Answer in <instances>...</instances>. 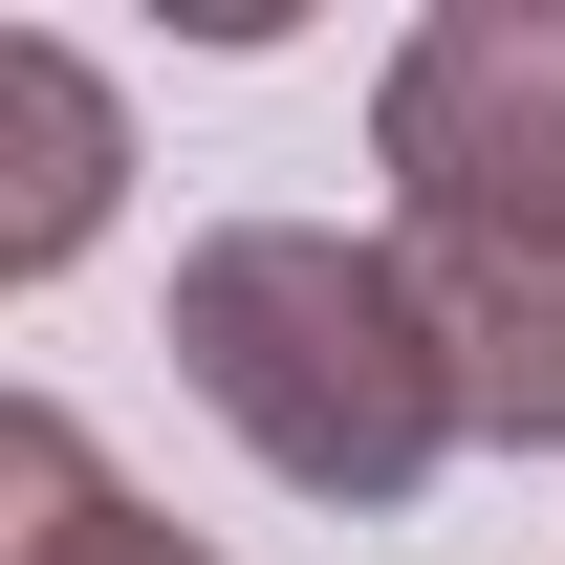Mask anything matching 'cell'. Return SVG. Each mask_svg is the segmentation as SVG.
Masks as SVG:
<instances>
[{"label": "cell", "mask_w": 565, "mask_h": 565, "mask_svg": "<svg viewBox=\"0 0 565 565\" xmlns=\"http://www.w3.org/2000/svg\"><path fill=\"white\" fill-rule=\"evenodd\" d=\"M370 152L457 414L500 457H565V0H435L370 87Z\"/></svg>", "instance_id": "cell-1"}, {"label": "cell", "mask_w": 565, "mask_h": 565, "mask_svg": "<svg viewBox=\"0 0 565 565\" xmlns=\"http://www.w3.org/2000/svg\"><path fill=\"white\" fill-rule=\"evenodd\" d=\"M0 565H217V544H174L152 500H109V457H87V414H0Z\"/></svg>", "instance_id": "cell-4"}, {"label": "cell", "mask_w": 565, "mask_h": 565, "mask_svg": "<svg viewBox=\"0 0 565 565\" xmlns=\"http://www.w3.org/2000/svg\"><path fill=\"white\" fill-rule=\"evenodd\" d=\"M174 392H196L282 500H349V522H392V500L479 435L414 262H392V239H327V217H217L196 262H174Z\"/></svg>", "instance_id": "cell-2"}, {"label": "cell", "mask_w": 565, "mask_h": 565, "mask_svg": "<svg viewBox=\"0 0 565 565\" xmlns=\"http://www.w3.org/2000/svg\"><path fill=\"white\" fill-rule=\"evenodd\" d=\"M0 131H22V174H0V282H44L87 217H109L131 152H109V87H87L66 44H0Z\"/></svg>", "instance_id": "cell-3"}]
</instances>
